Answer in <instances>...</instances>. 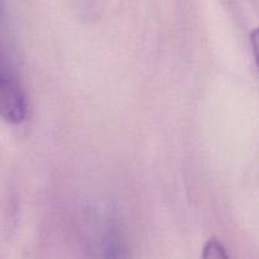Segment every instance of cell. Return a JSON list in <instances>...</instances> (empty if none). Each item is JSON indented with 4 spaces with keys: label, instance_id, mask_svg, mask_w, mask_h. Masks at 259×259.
<instances>
[{
    "label": "cell",
    "instance_id": "6da1fadb",
    "mask_svg": "<svg viewBox=\"0 0 259 259\" xmlns=\"http://www.w3.org/2000/svg\"><path fill=\"white\" fill-rule=\"evenodd\" d=\"M27 116V98L16 78L0 68V117L11 123H21Z\"/></svg>",
    "mask_w": 259,
    "mask_h": 259
},
{
    "label": "cell",
    "instance_id": "277c9868",
    "mask_svg": "<svg viewBox=\"0 0 259 259\" xmlns=\"http://www.w3.org/2000/svg\"><path fill=\"white\" fill-rule=\"evenodd\" d=\"M250 44H251V51H253L254 60H255V65L258 68L259 73V27L254 29L250 33Z\"/></svg>",
    "mask_w": 259,
    "mask_h": 259
},
{
    "label": "cell",
    "instance_id": "3957f363",
    "mask_svg": "<svg viewBox=\"0 0 259 259\" xmlns=\"http://www.w3.org/2000/svg\"><path fill=\"white\" fill-rule=\"evenodd\" d=\"M201 259H230L223 244L218 239L212 238L207 240V243L203 245L202 256Z\"/></svg>",
    "mask_w": 259,
    "mask_h": 259
},
{
    "label": "cell",
    "instance_id": "7a4b0ae2",
    "mask_svg": "<svg viewBox=\"0 0 259 259\" xmlns=\"http://www.w3.org/2000/svg\"><path fill=\"white\" fill-rule=\"evenodd\" d=\"M101 259H131L126 236L117 225H109L103 230L99 240Z\"/></svg>",
    "mask_w": 259,
    "mask_h": 259
}]
</instances>
